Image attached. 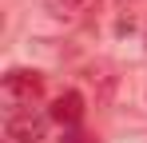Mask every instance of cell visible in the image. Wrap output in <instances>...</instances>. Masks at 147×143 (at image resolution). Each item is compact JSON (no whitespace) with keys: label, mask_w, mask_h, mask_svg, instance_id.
<instances>
[{"label":"cell","mask_w":147,"mask_h":143,"mask_svg":"<svg viewBox=\"0 0 147 143\" xmlns=\"http://www.w3.org/2000/svg\"><path fill=\"white\" fill-rule=\"evenodd\" d=\"M40 92H44V76H40V72L12 68L8 76H4V95H8V99L16 103V111L32 107V103L40 99Z\"/></svg>","instance_id":"cell-1"},{"label":"cell","mask_w":147,"mask_h":143,"mask_svg":"<svg viewBox=\"0 0 147 143\" xmlns=\"http://www.w3.org/2000/svg\"><path fill=\"white\" fill-rule=\"evenodd\" d=\"M99 0H56L52 4V12L56 16H88V12H96Z\"/></svg>","instance_id":"cell-5"},{"label":"cell","mask_w":147,"mask_h":143,"mask_svg":"<svg viewBox=\"0 0 147 143\" xmlns=\"http://www.w3.org/2000/svg\"><path fill=\"white\" fill-rule=\"evenodd\" d=\"M84 80H88V88L96 92V103H111V95H115V88H119L115 68H111V64H103V60L88 64V68H84Z\"/></svg>","instance_id":"cell-3"},{"label":"cell","mask_w":147,"mask_h":143,"mask_svg":"<svg viewBox=\"0 0 147 143\" xmlns=\"http://www.w3.org/2000/svg\"><path fill=\"white\" fill-rule=\"evenodd\" d=\"M48 119L52 115H40V111H32V107L12 111L8 123H4V143H36V139H44Z\"/></svg>","instance_id":"cell-2"},{"label":"cell","mask_w":147,"mask_h":143,"mask_svg":"<svg viewBox=\"0 0 147 143\" xmlns=\"http://www.w3.org/2000/svg\"><path fill=\"white\" fill-rule=\"evenodd\" d=\"M64 143H92V135H84V131H68Z\"/></svg>","instance_id":"cell-6"},{"label":"cell","mask_w":147,"mask_h":143,"mask_svg":"<svg viewBox=\"0 0 147 143\" xmlns=\"http://www.w3.org/2000/svg\"><path fill=\"white\" fill-rule=\"evenodd\" d=\"M143 40H147V28H143Z\"/></svg>","instance_id":"cell-7"},{"label":"cell","mask_w":147,"mask_h":143,"mask_svg":"<svg viewBox=\"0 0 147 143\" xmlns=\"http://www.w3.org/2000/svg\"><path fill=\"white\" fill-rule=\"evenodd\" d=\"M56 123H64V127H76L80 119H84V95L80 92H64L52 99V111H48Z\"/></svg>","instance_id":"cell-4"}]
</instances>
